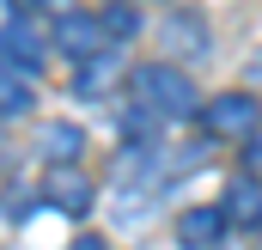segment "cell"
Returning <instances> with one entry per match:
<instances>
[{
	"label": "cell",
	"mask_w": 262,
	"mask_h": 250,
	"mask_svg": "<svg viewBox=\"0 0 262 250\" xmlns=\"http://www.w3.org/2000/svg\"><path fill=\"white\" fill-rule=\"evenodd\" d=\"M201 122H207V134H220V140H250L256 122H262V104L250 92H220V98L201 104Z\"/></svg>",
	"instance_id": "obj_2"
},
{
	"label": "cell",
	"mask_w": 262,
	"mask_h": 250,
	"mask_svg": "<svg viewBox=\"0 0 262 250\" xmlns=\"http://www.w3.org/2000/svg\"><path fill=\"white\" fill-rule=\"evenodd\" d=\"M134 104H146L165 122H183V116H195V86L171 61H146V67H134Z\"/></svg>",
	"instance_id": "obj_1"
},
{
	"label": "cell",
	"mask_w": 262,
	"mask_h": 250,
	"mask_svg": "<svg viewBox=\"0 0 262 250\" xmlns=\"http://www.w3.org/2000/svg\"><path fill=\"white\" fill-rule=\"evenodd\" d=\"M159 122H165V116H152L146 104H134L128 116H122V140H128V147H152V134H159Z\"/></svg>",
	"instance_id": "obj_13"
},
{
	"label": "cell",
	"mask_w": 262,
	"mask_h": 250,
	"mask_svg": "<svg viewBox=\"0 0 262 250\" xmlns=\"http://www.w3.org/2000/svg\"><path fill=\"white\" fill-rule=\"evenodd\" d=\"M116 73H122L116 55H85L79 73H73V92H79V98H104V92L116 86Z\"/></svg>",
	"instance_id": "obj_10"
},
{
	"label": "cell",
	"mask_w": 262,
	"mask_h": 250,
	"mask_svg": "<svg viewBox=\"0 0 262 250\" xmlns=\"http://www.w3.org/2000/svg\"><path fill=\"white\" fill-rule=\"evenodd\" d=\"M43 55H49V43L31 31V18H12V25H0V61L25 67V73H43Z\"/></svg>",
	"instance_id": "obj_5"
},
{
	"label": "cell",
	"mask_w": 262,
	"mask_h": 250,
	"mask_svg": "<svg viewBox=\"0 0 262 250\" xmlns=\"http://www.w3.org/2000/svg\"><path fill=\"white\" fill-rule=\"evenodd\" d=\"M226 226H232V220H226L220 207H189V214L177 220V244H183V250H213Z\"/></svg>",
	"instance_id": "obj_7"
},
{
	"label": "cell",
	"mask_w": 262,
	"mask_h": 250,
	"mask_svg": "<svg viewBox=\"0 0 262 250\" xmlns=\"http://www.w3.org/2000/svg\"><path fill=\"white\" fill-rule=\"evenodd\" d=\"M220 214H226L232 226H262V177H250V171L226 177V195H220Z\"/></svg>",
	"instance_id": "obj_6"
},
{
	"label": "cell",
	"mask_w": 262,
	"mask_h": 250,
	"mask_svg": "<svg viewBox=\"0 0 262 250\" xmlns=\"http://www.w3.org/2000/svg\"><path fill=\"white\" fill-rule=\"evenodd\" d=\"M55 43H61L73 61H85V55H104L110 31H104V18H92V12H61V25H55Z\"/></svg>",
	"instance_id": "obj_4"
},
{
	"label": "cell",
	"mask_w": 262,
	"mask_h": 250,
	"mask_svg": "<svg viewBox=\"0 0 262 250\" xmlns=\"http://www.w3.org/2000/svg\"><path fill=\"white\" fill-rule=\"evenodd\" d=\"M256 232H262V226H256Z\"/></svg>",
	"instance_id": "obj_16"
},
{
	"label": "cell",
	"mask_w": 262,
	"mask_h": 250,
	"mask_svg": "<svg viewBox=\"0 0 262 250\" xmlns=\"http://www.w3.org/2000/svg\"><path fill=\"white\" fill-rule=\"evenodd\" d=\"M79 250H104V238H79Z\"/></svg>",
	"instance_id": "obj_14"
},
{
	"label": "cell",
	"mask_w": 262,
	"mask_h": 250,
	"mask_svg": "<svg viewBox=\"0 0 262 250\" xmlns=\"http://www.w3.org/2000/svg\"><path fill=\"white\" fill-rule=\"evenodd\" d=\"M49 6H67V0H49Z\"/></svg>",
	"instance_id": "obj_15"
},
{
	"label": "cell",
	"mask_w": 262,
	"mask_h": 250,
	"mask_svg": "<svg viewBox=\"0 0 262 250\" xmlns=\"http://www.w3.org/2000/svg\"><path fill=\"white\" fill-rule=\"evenodd\" d=\"M37 147H43V159L73 165V159L85 153V128H73V122H43V128H37Z\"/></svg>",
	"instance_id": "obj_9"
},
{
	"label": "cell",
	"mask_w": 262,
	"mask_h": 250,
	"mask_svg": "<svg viewBox=\"0 0 262 250\" xmlns=\"http://www.w3.org/2000/svg\"><path fill=\"white\" fill-rule=\"evenodd\" d=\"M37 110V86H31V73L12 61H0V116H31Z\"/></svg>",
	"instance_id": "obj_8"
},
{
	"label": "cell",
	"mask_w": 262,
	"mask_h": 250,
	"mask_svg": "<svg viewBox=\"0 0 262 250\" xmlns=\"http://www.w3.org/2000/svg\"><path fill=\"white\" fill-rule=\"evenodd\" d=\"M98 18H104V31H110V43H128L134 31H140V12H134V0H110V6L98 12Z\"/></svg>",
	"instance_id": "obj_12"
},
{
	"label": "cell",
	"mask_w": 262,
	"mask_h": 250,
	"mask_svg": "<svg viewBox=\"0 0 262 250\" xmlns=\"http://www.w3.org/2000/svg\"><path fill=\"white\" fill-rule=\"evenodd\" d=\"M165 49L171 55H201L207 49V31H201L195 12H177V18H165Z\"/></svg>",
	"instance_id": "obj_11"
},
{
	"label": "cell",
	"mask_w": 262,
	"mask_h": 250,
	"mask_svg": "<svg viewBox=\"0 0 262 250\" xmlns=\"http://www.w3.org/2000/svg\"><path fill=\"white\" fill-rule=\"evenodd\" d=\"M37 201H49V207L67 214V220H85V207H92V183H85L79 165H49L43 183H37Z\"/></svg>",
	"instance_id": "obj_3"
}]
</instances>
